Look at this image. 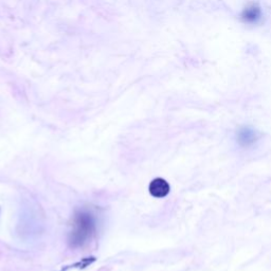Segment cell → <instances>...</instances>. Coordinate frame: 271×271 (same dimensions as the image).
Listing matches in <instances>:
<instances>
[{
  "instance_id": "obj_4",
  "label": "cell",
  "mask_w": 271,
  "mask_h": 271,
  "mask_svg": "<svg viewBox=\"0 0 271 271\" xmlns=\"http://www.w3.org/2000/svg\"><path fill=\"white\" fill-rule=\"evenodd\" d=\"M150 194L156 198H162L170 193V184L163 178H155L149 187Z\"/></svg>"
},
{
  "instance_id": "obj_2",
  "label": "cell",
  "mask_w": 271,
  "mask_h": 271,
  "mask_svg": "<svg viewBox=\"0 0 271 271\" xmlns=\"http://www.w3.org/2000/svg\"><path fill=\"white\" fill-rule=\"evenodd\" d=\"M263 19V10L258 4H250L246 6L241 12V20L250 26L258 24Z\"/></svg>"
},
{
  "instance_id": "obj_3",
  "label": "cell",
  "mask_w": 271,
  "mask_h": 271,
  "mask_svg": "<svg viewBox=\"0 0 271 271\" xmlns=\"http://www.w3.org/2000/svg\"><path fill=\"white\" fill-rule=\"evenodd\" d=\"M236 138H238V142L242 146L247 147V146L254 144L258 140V138H260V134H258L256 130L250 127H242L238 131Z\"/></svg>"
},
{
  "instance_id": "obj_1",
  "label": "cell",
  "mask_w": 271,
  "mask_h": 271,
  "mask_svg": "<svg viewBox=\"0 0 271 271\" xmlns=\"http://www.w3.org/2000/svg\"><path fill=\"white\" fill-rule=\"evenodd\" d=\"M96 220L89 210H80L76 213L72 223V230L69 234V243L73 248L82 247L87 244L94 235Z\"/></svg>"
}]
</instances>
